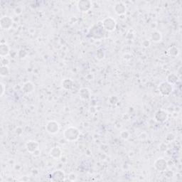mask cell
I'll return each mask as SVG.
<instances>
[{"label": "cell", "instance_id": "obj_1", "mask_svg": "<svg viewBox=\"0 0 182 182\" xmlns=\"http://www.w3.org/2000/svg\"><path fill=\"white\" fill-rule=\"evenodd\" d=\"M105 30L103 27L102 22L95 24L89 31L88 36L94 39H101L105 36Z\"/></svg>", "mask_w": 182, "mask_h": 182}, {"label": "cell", "instance_id": "obj_2", "mask_svg": "<svg viewBox=\"0 0 182 182\" xmlns=\"http://www.w3.org/2000/svg\"><path fill=\"white\" fill-rule=\"evenodd\" d=\"M80 132L75 127H68L63 132V137L68 142L76 141L79 138Z\"/></svg>", "mask_w": 182, "mask_h": 182}, {"label": "cell", "instance_id": "obj_3", "mask_svg": "<svg viewBox=\"0 0 182 182\" xmlns=\"http://www.w3.org/2000/svg\"><path fill=\"white\" fill-rule=\"evenodd\" d=\"M158 88H159L160 93L162 94L163 96L170 95L174 91L173 85L170 84L169 83H168L167 81H164L161 83Z\"/></svg>", "mask_w": 182, "mask_h": 182}, {"label": "cell", "instance_id": "obj_4", "mask_svg": "<svg viewBox=\"0 0 182 182\" xmlns=\"http://www.w3.org/2000/svg\"><path fill=\"white\" fill-rule=\"evenodd\" d=\"M104 29L108 32H113L117 27V22L112 17L105 18L102 22Z\"/></svg>", "mask_w": 182, "mask_h": 182}, {"label": "cell", "instance_id": "obj_5", "mask_svg": "<svg viewBox=\"0 0 182 182\" xmlns=\"http://www.w3.org/2000/svg\"><path fill=\"white\" fill-rule=\"evenodd\" d=\"M14 24L13 19L9 16H2L0 19V27L3 30H9Z\"/></svg>", "mask_w": 182, "mask_h": 182}, {"label": "cell", "instance_id": "obj_6", "mask_svg": "<svg viewBox=\"0 0 182 182\" xmlns=\"http://www.w3.org/2000/svg\"><path fill=\"white\" fill-rule=\"evenodd\" d=\"M60 129V125L55 120H51L46 125V130L49 134H54L58 133Z\"/></svg>", "mask_w": 182, "mask_h": 182}, {"label": "cell", "instance_id": "obj_7", "mask_svg": "<svg viewBox=\"0 0 182 182\" xmlns=\"http://www.w3.org/2000/svg\"><path fill=\"white\" fill-rule=\"evenodd\" d=\"M77 8L80 12H87L92 8V2L89 0H81L78 2Z\"/></svg>", "mask_w": 182, "mask_h": 182}, {"label": "cell", "instance_id": "obj_8", "mask_svg": "<svg viewBox=\"0 0 182 182\" xmlns=\"http://www.w3.org/2000/svg\"><path fill=\"white\" fill-rule=\"evenodd\" d=\"M154 167L155 169L159 171H166L167 168V162L163 158H159L154 162Z\"/></svg>", "mask_w": 182, "mask_h": 182}, {"label": "cell", "instance_id": "obj_9", "mask_svg": "<svg viewBox=\"0 0 182 182\" xmlns=\"http://www.w3.org/2000/svg\"><path fill=\"white\" fill-rule=\"evenodd\" d=\"M26 148L29 153L34 154L36 151L39 150V144L36 141L29 140L26 144Z\"/></svg>", "mask_w": 182, "mask_h": 182}, {"label": "cell", "instance_id": "obj_10", "mask_svg": "<svg viewBox=\"0 0 182 182\" xmlns=\"http://www.w3.org/2000/svg\"><path fill=\"white\" fill-rule=\"evenodd\" d=\"M65 173L61 170H56L51 174V179L53 181H65Z\"/></svg>", "mask_w": 182, "mask_h": 182}, {"label": "cell", "instance_id": "obj_11", "mask_svg": "<svg viewBox=\"0 0 182 182\" xmlns=\"http://www.w3.org/2000/svg\"><path fill=\"white\" fill-rule=\"evenodd\" d=\"M168 113L165 110H158L154 115V119L156 121L159 122H164L167 121L168 119Z\"/></svg>", "mask_w": 182, "mask_h": 182}, {"label": "cell", "instance_id": "obj_12", "mask_svg": "<svg viewBox=\"0 0 182 182\" xmlns=\"http://www.w3.org/2000/svg\"><path fill=\"white\" fill-rule=\"evenodd\" d=\"M114 11L117 15H123L126 12V6L122 2H117L114 6Z\"/></svg>", "mask_w": 182, "mask_h": 182}, {"label": "cell", "instance_id": "obj_13", "mask_svg": "<svg viewBox=\"0 0 182 182\" xmlns=\"http://www.w3.org/2000/svg\"><path fill=\"white\" fill-rule=\"evenodd\" d=\"M50 156L51 157H53V159H59L62 155V150L59 147V146H54L51 150L50 152Z\"/></svg>", "mask_w": 182, "mask_h": 182}, {"label": "cell", "instance_id": "obj_14", "mask_svg": "<svg viewBox=\"0 0 182 182\" xmlns=\"http://www.w3.org/2000/svg\"><path fill=\"white\" fill-rule=\"evenodd\" d=\"M10 53V49L9 46L6 43H2L1 46H0V56L1 58L6 57Z\"/></svg>", "mask_w": 182, "mask_h": 182}, {"label": "cell", "instance_id": "obj_15", "mask_svg": "<svg viewBox=\"0 0 182 182\" xmlns=\"http://www.w3.org/2000/svg\"><path fill=\"white\" fill-rule=\"evenodd\" d=\"M79 95L80 97V98L83 99V100H89L90 98H91V93L89 89L86 88V87H83V88H81L80 90Z\"/></svg>", "mask_w": 182, "mask_h": 182}, {"label": "cell", "instance_id": "obj_16", "mask_svg": "<svg viewBox=\"0 0 182 182\" xmlns=\"http://www.w3.org/2000/svg\"><path fill=\"white\" fill-rule=\"evenodd\" d=\"M34 85L32 83V82H27L26 83H24L23 87H22V90L23 93H27V94H30L32 93L33 91H34Z\"/></svg>", "mask_w": 182, "mask_h": 182}, {"label": "cell", "instance_id": "obj_17", "mask_svg": "<svg viewBox=\"0 0 182 182\" xmlns=\"http://www.w3.org/2000/svg\"><path fill=\"white\" fill-rule=\"evenodd\" d=\"M151 39L154 43H159V41H162V35L159 32L155 31L152 34H151Z\"/></svg>", "mask_w": 182, "mask_h": 182}, {"label": "cell", "instance_id": "obj_18", "mask_svg": "<svg viewBox=\"0 0 182 182\" xmlns=\"http://www.w3.org/2000/svg\"><path fill=\"white\" fill-rule=\"evenodd\" d=\"M73 86V82L72 80L66 78L62 81V87L65 90H70Z\"/></svg>", "mask_w": 182, "mask_h": 182}, {"label": "cell", "instance_id": "obj_19", "mask_svg": "<svg viewBox=\"0 0 182 182\" xmlns=\"http://www.w3.org/2000/svg\"><path fill=\"white\" fill-rule=\"evenodd\" d=\"M167 81L174 86V85L176 84L177 81H178V77H177V75L174 74V73H171V74H169L167 76Z\"/></svg>", "mask_w": 182, "mask_h": 182}, {"label": "cell", "instance_id": "obj_20", "mask_svg": "<svg viewBox=\"0 0 182 182\" xmlns=\"http://www.w3.org/2000/svg\"><path fill=\"white\" fill-rule=\"evenodd\" d=\"M9 73H10V70H9L8 66H2L1 70H0V75H1L2 77L8 76L9 75Z\"/></svg>", "mask_w": 182, "mask_h": 182}, {"label": "cell", "instance_id": "obj_21", "mask_svg": "<svg viewBox=\"0 0 182 182\" xmlns=\"http://www.w3.org/2000/svg\"><path fill=\"white\" fill-rule=\"evenodd\" d=\"M168 53H169V55L171 56H176L179 55V50L177 47L172 46L171 47V48H169V50H168Z\"/></svg>", "mask_w": 182, "mask_h": 182}, {"label": "cell", "instance_id": "obj_22", "mask_svg": "<svg viewBox=\"0 0 182 182\" xmlns=\"http://www.w3.org/2000/svg\"><path fill=\"white\" fill-rule=\"evenodd\" d=\"M120 138H121L122 139H125V140H127L129 138V132H127V130H123L120 132Z\"/></svg>", "mask_w": 182, "mask_h": 182}, {"label": "cell", "instance_id": "obj_23", "mask_svg": "<svg viewBox=\"0 0 182 182\" xmlns=\"http://www.w3.org/2000/svg\"><path fill=\"white\" fill-rule=\"evenodd\" d=\"M104 56H105V53L102 50V49H98L96 52V58L98 59V60H102L104 58Z\"/></svg>", "mask_w": 182, "mask_h": 182}, {"label": "cell", "instance_id": "obj_24", "mask_svg": "<svg viewBox=\"0 0 182 182\" xmlns=\"http://www.w3.org/2000/svg\"><path fill=\"white\" fill-rule=\"evenodd\" d=\"M68 180L71 181H75L77 180V175L74 173H71L68 175Z\"/></svg>", "mask_w": 182, "mask_h": 182}, {"label": "cell", "instance_id": "obj_25", "mask_svg": "<svg viewBox=\"0 0 182 182\" xmlns=\"http://www.w3.org/2000/svg\"><path fill=\"white\" fill-rule=\"evenodd\" d=\"M1 62H2V66H8V65L9 64V61L7 58L6 57H3V58H1Z\"/></svg>", "mask_w": 182, "mask_h": 182}, {"label": "cell", "instance_id": "obj_26", "mask_svg": "<svg viewBox=\"0 0 182 182\" xmlns=\"http://www.w3.org/2000/svg\"><path fill=\"white\" fill-rule=\"evenodd\" d=\"M0 86H1V95H0V96L2 97V96L4 95V94L5 93L6 86L4 83H0Z\"/></svg>", "mask_w": 182, "mask_h": 182}, {"label": "cell", "instance_id": "obj_27", "mask_svg": "<svg viewBox=\"0 0 182 182\" xmlns=\"http://www.w3.org/2000/svg\"><path fill=\"white\" fill-rule=\"evenodd\" d=\"M142 45L144 47H146H146H149L150 46V41H148V40H145V41L142 42Z\"/></svg>", "mask_w": 182, "mask_h": 182}]
</instances>
